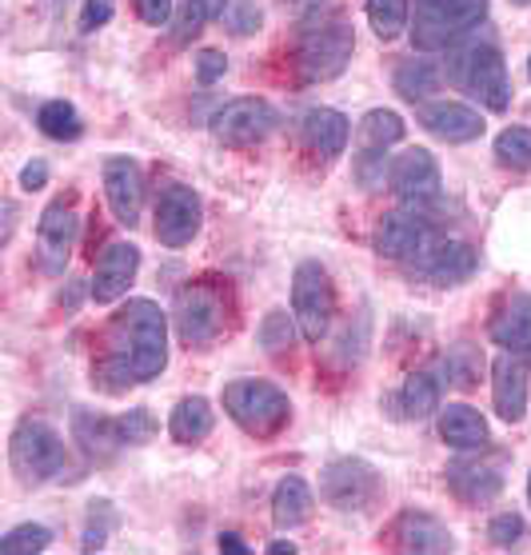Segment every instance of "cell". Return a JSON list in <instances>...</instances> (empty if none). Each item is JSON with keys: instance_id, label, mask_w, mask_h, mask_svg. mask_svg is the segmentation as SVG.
<instances>
[{"instance_id": "obj_24", "label": "cell", "mask_w": 531, "mask_h": 555, "mask_svg": "<svg viewBox=\"0 0 531 555\" xmlns=\"http://www.w3.org/2000/svg\"><path fill=\"white\" fill-rule=\"evenodd\" d=\"M73 436L92 460H96V455H101V460H113L120 448H128L125 431H120V416H101V412H85V408L73 416Z\"/></svg>"}, {"instance_id": "obj_40", "label": "cell", "mask_w": 531, "mask_h": 555, "mask_svg": "<svg viewBox=\"0 0 531 555\" xmlns=\"http://www.w3.org/2000/svg\"><path fill=\"white\" fill-rule=\"evenodd\" d=\"M384 172H388V156L384 149H367L360 160H355V180H360V189H379L384 184Z\"/></svg>"}, {"instance_id": "obj_22", "label": "cell", "mask_w": 531, "mask_h": 555, "mask_svg": "<svg viewBox=\"0 0 531 555\" xmlns=\"http://www.w3.org/2000/svg\"><path fill=\"white\" fill-rule=\"evenodd\" d=\"M488 336H492L500 348L507 352H531V296L528 292H511L500 312L492 315L488 324Z\"/></svg>"}, {"instance_id": "obj_25", "label": "cell", "mask_w": 531, "mask_h": 555, "mask_svg": "<svg viewBox=\"0 0 531 555\" xmlns=\"http://www.w3.org/2000/svg\"><path fill=\"white\" fill-rule=\"evenodd\" d=\"M448 488L464 504H488L504 492V467L500 464H452L448 467Z\"/></svg>"}, {"instance_id": "obj_35", "label": "cell", "mask_w": 531, "mask_h": 555, "mask_svg": "<svg viewBox=\"0 0 531 555\" xmlns=\"http://www.w3.org/2000/svg\"><path fill=\"white\" fill-rule=\"evenodd\" d=\"M120 524V516H116V507L108 504V500H92L89 507V524H85V552H101L104 543H108V535H113V528Z\"/></svg>"}, {"instance_id": "obj_45", "label": "cell", "mask_w": 531, "mask_h": 555, "mask_svg": "<svg viewBox=\"0 0 531 555\" xmlns=\"http://www.w3.org/2000/svg\"><path fill=\"white\" fill-rule=\"evenodd\" d=\"M44 184H49V165H44V160H33V165H25V172H21V189L40 192Z\"/></svg>"}, {"instance_id": "obj_10", "label": "cell", "mask_w": 531, "mask_h": 555, "mask_svg": "<svg viewBox=\"0 0 531 555\" xmlns=\"http://www.w3.org/2000/svg\"><path fill=\"white\" fill-rule=\"evenodd\" d=\"M204 224V204L200 196L189 189V184H168L156 201V241L165 248H184V244L196 241V232Z\"/></svg>"}, {"instance_id": "obj_41", "label": "cell", "mask_w": 531, "mask_h": 555, "mask_svg": "<svg viewBox=\"0 0 531 555\" xmlns=\"http://www.w3.org/2000/svg\"><path fill=\"white\" fill-rule=\"evenodd\" d=\"M523 516L519 512H500V516H492V524H488V540L495 543V547H511V543L523 535Z\"/></svg>"}, {"instance_id": "obj_3", "label": "cell", "mask_w": 531, "mask_h": 555, "mask_svg": "<svg viewBox=\"0 0 531 555\" xmlns=\"http://www.w3.org/2000/svg\"><path fill=\"white\" fill-rule=\"evenodd\" d=\"M355 52V28L344 21V16H312L300 33V44H296V68H300L303 80L312 85H324V80H336V76L348 68Z\"/></svg>"}, {"instance_id": "obj_16", "label": "cell", "mask_w": 531, "mask_h": 555, "mask_svg": "<svg viewBox=\"0 0 531 555\" xmlns=\"http://www.w3.org/2000/svg\"><path fill=\"white\" fill-rule=\"evenodd\" d=\"M492 404L504 424H519L528 416V360L523 352H500L492 364Z\"/></svg>"}, {"instance_id": "obj_33", "label": "cell", "mask_w": 531, "mask_h": 555, "mask_svg": "<svg viewBox=\"0 0 531 555\" xmlns=\"http://www.w3.org/2000/svg\"><path fill=\"white\" fill-rule=\"evenodd\" d=\"M296 315L288 312H268L264 315V324H260V332H256V344L264 348L268 356H280V352H288L292 340H296Z\"/></svg>"}, {"instance_id": "obj_43", "label": "cell", "mask_w": 531, "mask_h": 555, "mask_svg": "<svg viewBox=\"0 0 531 555\" xmlns=\"http://www.w3.org/2000/svg\"><path fill=\"white\" fill-rule=\"evenodd\" d=\"M113 0H85V13H80V33H96L113 21Z\"/></svg>"}, {"instance_id": "obj_28", "label": "cell", "mask_w": 531, "mask_h": 555, "mask_svg": "<svg viewBox=\"0 0 531 555\" xmlns=\"http://www.w3.org/2000/svg\"><path fill=\"white\" fill-rule=\"evenodd\" d=\"M216 416H212V404L204 400V396H184L177 408H172V416H168V431H172V440L177 443H200L208 431H212Z\"/></svg>"}, {"instance_id": "obj_30", "label": "cell", "mask_w": 531, "mask_h": 555, "mask_svg": "<svg viewBox=\"0 0 531 555\" xmlns=\"http://www.w3.org/2000/svg\"><path fill=\"white\" fill-rule=\"evenodd\" d=\"M37 128L49 140H80L85 120H80V113H76L68 101H49V104H40Z\"/></svg>"}, {"instance_id": "obj_8", "label": "cell", "mask_w": 531, "mask_h": 555, "mask_svg": "<svg viewBox=\"0 0 531 555\" xmlns=\"http://www.w3.org/2000/svg\"><path fill=\"white\" fill-rule=\"evenodd\" d=\"M292 315L308 344H320L328 336V324L336 315V288H332L328 268L316 260H303L292 272Z\"/></svg>"}, {"instance_id": "obj_38", "label": "cell", "mask_w": 531, "mask_h": 555, "mask_svg": "<svg viewBox=\"0 0 531 555\" xmlns=\"http://www.w3.org/2000/svg\"><path fill=\"white\" fill-rule=\"evenodd\" d=\"M448 388H476V367H471V352L468 348H455L448 352V360L440 364Z\"/></svg>"}, {"instance_id": "obj_51", "label": "cell", "mask_w": 531, "mask_h": 555, "mask_svg": "<svg viewBox=\"0 0 531 555\" xmlns=\"http://www.w3.org/2000/svg\"><path fill=\"white\" fill-rule=\"evenodd\" d=\"M528 500H531V476H528Z\"/></svg>"}, {"instance_id": "obj_19", "label": "cell", "mask_w": 531, "mask_h": 555, "mask_svg": "<svg viewBox=\"0 0 531 555\" xmlns=\"http://www.w3.org/2000/svg\"><path fill=\"white\" fill-rule=\"evenodd\" d=\"M419 125L428 128L431 137L448 140V144H464V140H480L483 137V116L476 108L459 101H436L419 108Z\"/></svg>"}, {"instance_id": "obj_34", "label": "cell", "mask_w": 531, "mask_h": 555, "mask_svg": "<svg viewBox=\"0 0 531 555\" xmlns=\"http://www.w3.org/2000/svg\"><path fill=\"white\" fill-rule=\"evenodd\" d=\"M49 543H52V531L44 528V524H21V528L0 535V552L4 555H33V552H44Z\"/></svg>"}, {"instance_id": "obj_46", "label": "cell", "mask_w": 531, "mask_h": 555, "mask_svg": "<svg viewBox=\"0 0 531 555\" xmlns=\"http://www.w3.org/2000/svg\"><path fill=\"white\" fill-rule=\"evenodd\" d=\"M284 9H288V13H296V16H308V21H312V16H316L320 9H324V0H284Z\"/></svg>"}, {"instance_id": "obj_49", "label": "cell", "mask_w": 531, "mask_h": 555, "mask_svg": "<svg viewBox=\"0 0 531 555\" xmlns=\"http://www.w3.org/2000/svg\"><path fill=\"white\" fill-rule=\"evenodd\" d=\"M204 4H208V9H212L216 16H224V9H228L224 0H204Z\"/></svg>"}, {"instance_id": "obj_47", "label": "cell", "mask_w": 531, "mask_h": 555, "mask_svg": "<svg viewBox=\"0 0 531 555\" xmlns=\"http://www.w3.org/2000/svg\"><path fill=\"white\" fill-rule=\"evenodd\" d=\"M216 543H220V552H228V555H248V543H244L236 531H224Z\"/></svg>"}, {"instance_id": "obj_39", "label": "cell", "mask_w": 531, "mask_h": 555, "mask_svg": "<svg viewBox=\"0 0 531 555\" xmlns=\"http://www.w3.org/2000/svg\"><path fill=\"white\" fill-rule=\"evenodd\" d=\"M120 431H125L128 448H132V443H148L152 436H156V416H152L148 408H132V412L120 416Z\"/></svg>"}, {"instance_id": "obj_31", "label": "cell", "mask_w": 531, "mask_h": 555, "mask_svg": "<svg viewBox=\"0 0 531 555\" xmlns=\"http://www.w3.org/2000/svg\"><path fill=\"white\" fill-rule=\"evenodd\" d=\"M360 137H364L367 149H392L404 140V116L392 113V108H372L360 120Z\"/></svg>"}, {"instance_id": "obj_20", "label": "cell", "mask_w": 531, "mask_h": 555, "mask_svg": "<svg viewBox=\"0 0 531 555\" xmlns=\"http://www.w3.org/2000/svg\"><path fill=\"white\" fill-rule=\"evenodd\" d=\"M396 543H400L404 552H416V555H448V552H455L452 531L443 528L436 516L419 512V507H407L404 516L396 519Z\"/></svg>"}, {"instance_id": "obj_50", "label": "cell", "mask_w": 531, "mask_h": 555, "mask_svg": "<svg viewBox=\"0 0 531 555\" xmlns=\"http://www.w3.org/2000/svg\"><path fill=\"white\" fill-rule=\"evenodd\" d=\"M511 4H531V0H511Z\"/></svg>"}, {"instance_id": "obj_32", "label": "cell", "mask_w": 531, "mask_h": 555, "mask_svg": "<svg viewBox=\"0 0 531 555\" xmlns=\"http://www.w3.org/2000/svg\"><path fill=\"white\" fill-rule=\"evenodd\" d=\"M367 25L379 40H396L407 28V0H364Z\"/></svg>"}, {"instance_id": "obj_48", "label": "cell", "mask_w": 531, "mask_h": 555, "mask_svg": "<svg viewBox=\"0 0 531 555\" xmlns=\"http://www.w3.org/2000/svg\"><path fill=\"white\" fill-rule=\"evenodd\" d=\"M268 552H272V555H284V552H296V543H288V540H276V543H268Z\"/></svg>"}, {"instance_id": "obj_36", "label": "cell", "mask_w": 531, "mask_h": 555, "mask_svg": "<svg viewBox=\"0 0 531 555\" xmlns=\"http://www.w3.org/2000/svg\"><path fill=\"white\" fill-rule=\"evenodd\" d=\"M495 156L507 168H531V128H504L495 137Z\"/></svg>"}, {"instance_id": "obj_17", "label": "cell", "mask_w": 531, "mask_h": 555, "mask_svg": "<svg viewBox=\"0 0 531 555\" xmlns=\"http://www.w3.org/2000/svg\"><path fill=\"white\" fill-rule=\"evenodd\" d=\"M137 268H140V248H137V244L113 241L101 256H96L89 296L96 304L120 300V296H125V292L132 288V280H137Z\"/></svg>"}, {"instance_id": "obj_23", "label": "cell", "mask_w": 531, "mask_h": 555, "mask_svg": "<svg viewBox=\"0 0 531 555\" xmlns=\"http://www.w3.org/2000/svg\"><path fill=\"white\" fill-rule=\"evenodd\" d=\"M440 436L448 448L455 452H483L492 431H488V420L476 412L471 404H448L440 412Z\"/></svg>"}, {"instance_id": "obj_18", "label": "cell", "mask_w": 531, "mask_h": 555, "mask_svg": "<svg viewBox=\"0 0 531 555\" xmlns=\"http://www.w3.org/2000/svg\"><path fill=\"white\" fill-rule=\"evenodd\" d=\"M104 192H108V208L125 228L140 220V204H144V172L132 156H108L104 160Z\"/></svg>"}, {"instance_id": "obj_26", "label": "cell", "mask_w": 531, "mask_h": 555, "mask_svg": "<svg viewBox=\"0 0 531 555\" xmlns=\"http://www.w3.org/2000/svg\"><path fill=\"white\" fill-rule=\"evenodd\" d=\"M388 408L396 412V420H424L440 408V379L431 372H416L400 384L396 396H388Z\"/></svg>"}, {"instance_id": "obj_11", "label": "cell", "mask_w": 531, "mask_h": 555, "mask_svg": "<svg viewBox=\"0 0 531 555\" xmlns=\"http://www.w3.org/2000/svg\"><path fill=\"white\" fill-rule=\"evenodd\" d=\"M476 248L464 241H452V236H436V241L424 248V253L407 264V272L424 284H436V288H452L459 280H468L476 272Z\"/></svg>"}, {"instance_id": "obj_27", "label": "cell", "mask_w": 531, "mask_h": 555, "mask_svg": "<svg viewBox=\"0 0 531 555\" xmlns=\"http://www.w3.org/2000/svg\"><path fill=\"white\" fill-rule=\"evenodd\" d=\"M308 516H312V488L300 476H284L272 492V524L280 531H292L308 524Z\"/></svg>"}, {"instance_id": "obj_52", "label": "cell", "mask_w": 531, "mask_h": 555, "mask_svg": "<svg viewBox=\"0 0 531 555\" xmlns=\"http://www.w3.org/2000/svg\"><path fill=\"white\" fill-rule=\"evenodd\" d=\"M528 76H531V56H528Z\"/></svg>"}, {"instance_id": "obj_13", "label": "cell", "mask_w": 531, "mask_h": 555, "mask_svg": "<svg viewBox=\"0 0 531 555\" xmlns=\"http://www.w3.org/2000/svg\"><path fill=\"white\" fill-rule=\"evenodd\" d=\"M440 232L431 228L428 216L419 212H388L376 224V253L396 260V264H412Z\"/></svg>"}, {"instance_id": "obj_9", "label": "cell", "mask_w": 531, "mask_h": 555, "mask_svg": "<svg viewBox=\"0 0 531 555\" xmlns=\"http://www.w3.org/2000/svg\"><path fill=\"white\" fill-rule=\"evenodd\" d=\"M320 495H324V504L340 507V512H367L384 495V480L367 460L344 455L320 472Z\"/></svg>"}, {"instance_id": "obj_1", "label": "cell", "mask_w": 531, "mask_h": 555, "mask_svg": "<svg viewBox=\"0 0 531 555\" xmlns=\"http://www.w3.org/2000/svg\"><path fill=\"white\" fill-rule=\"evenodd\" d=\"M168 364V315L160 304L128 300L108 324L104 356L96 364V384L104 391H125L137 384H148Z\"/></svg>"}, {"instance_id": "obj_2", "label": "cell", "mask_w": 531, "mask_h": 555, "mask_svg": "<svg viewBox=\"0 0 531 555\" xmlns=\"http://www.w3.org/2000/svg\"><path fill=\"white\" fill-rule=\"evenodd\" d=\"M448 80H452L459 92H468L488 108V113H507L511 104V80H507V64L504 52L495 49L492 40H476V44H464L448 56Z\"/></svg>"}, {"instance_id": "obj_37", "label": "cell", "mask_w": 531, "mask_h": 555, "mask_svg": "<svg viewBox=\"0 0 531 555\" xmlns=\"http://www.w3.org/2000/svg\"><path fill=\"white\" fill-rule=\"evenodd\" d=\"M224 25L232 37H252V33H260V25H264V13H260L256 0H228Z\"/></svg>"}, {"instance_id": "obj_44", "label": "cell", "mask_w": 531, "mask_h": 555, "mask_svg": "<svg viewBox=\"0 0 531 555\" xmlns=\"http://www.w3.org/2000/svg\"><path fill=\"white\" fill-rule=\"evenodd\" d=\"M137 13L144 25L160 28L172 21V0H137Z\"/></svg>"}, {"instance_id": "obj_6", "label": "cell", "mask_w": 531, "mask_h": 555, "mask_svg": "<svg viewBox=\"0 0 531 555\" xmlns=\"http://www.w3.org/2000/svg\"><path fill=\"white\" fill-rule=\"evenodd\" d=\"M9 460H13V472L25 483H44L64 472V464H68V448H64V440L56 436V428H52L49 420L25 416L13 428Z\"/></svg>"}, {"instance_id": "obj_14", "label": "cell", "mask_w": 531, "mask_h": 555, "mask_svg": "<svg viewBox=\"0 0 531 555\" xmlns=\"http://www.w3.org/2000/svg\"><path fill=\"white\" fill-rule=\"evenodd\" d=\"M280 125V113L260 96H241L212 116V132L224 144H256Z\"/></svg>"}, {"instance_id": "obj_21", "label": "cell", "mask_w": 531, "mask_h": 555, "mask_svg": "<svg viewBox=\"0 0 531 555\" xmlns=\"http://www.w3.org/2000/svg\"><path fill=\"white\" fill-rule=\"evenodd\" d=\"M348 116L336 113V108H308L300 120V137L303 144L316 152L320 160H336L344 149H348Z\"/></svg>"}, {"instance_id": "obj_15", "label": "cell", "mask_w": 531, "mask_h": 555, "mask_svg": "<svg viewBox=\"0 0 531 555\" xmlns=\"http://www.w3.org/2000/svg\"><path fill=\"white\" fill-rule=\"evenodd\" d=\"M388 180H392V192L404 204L424 208V204L440 201V165L428 149H407L392 165Z\"/></svg>"}, {"instance_id": "obj_5", "label": "cell", "mask_w": 531, "mask_h": 555, "mask_svg": "<svg viewBox=\"0 0 531 555\" xmlns=\"http://www.w3.org/2000/svg\"><path fill=\"white\" fill-rule=\"evenodd\" d=\"M172 324L189 348L216 344L228 328V292L220 284H208V280L184 284L177 292V304H172Z\"/></svg>"}, {"instance_id": "obj_12", "label": "cell", "mask_w": 531, "mask_h": 555, "mask_svg": "<svg viewBox=\"0 0 531 555\" xmlns=\"http://www.w3.org/2000/svg\"><path fill=\"white\" fill-rule=\"evenodd\" d=\"M76 232H80V216H76L73 196L68 201H52L44 212H40L37 224V248H40V268L49 276H61L68 256H73Z\"/></svg>"}, {"instance_id": "obj_29", "label": "cell", "mask_w": 531, "mask_h": 555, "mask_svg": "<svg viewBox=\"0 0 531 555\" xmlns=\"http://www.w3.org/2000/svg\"><path fill=\"white\" fill-rule=\"evenodd\" d=\"M440 76H443L440 64H431V61H404L400 68H396L392 85H396V92H400L404 101L419 104L424 96H431V92H436Z\"/></svg>"}, {"instance_id": "obj_4", "label": "cell", "mask_w": 531, "mask_h": 555, "mask_svg": "<svg viewBox=\"0 0 531 555\" xmlns=\"http://www.w3.org/2000/svg\"><path fill=\"white\" fill-rule=\"evenodd\" d=\"M224 412L256 440H272L292 416L288 396L268 379H232L224 388Z\"/></svg>"}, {"instance_id": "obj_42", "label": "cell", "mask_w": 531, "mask_h": 555, "mask_svg": "<svg viewBox=\"0 0 531 555\" xmlns=\"http://www.w3.org/2000/svg\"><path fill=\"white\" fill-rule=\"evenodd\" d=\"M224 73H228V56L220 49L196 52V80H200V85H216Z\"/></svg>"}, {"instance_id": "obj_7", "label": "cell", "mask_w": 531, "mask_h": 555, "mask_svg": "<svg viewBox=\"0 0 531 555\" xmlns=\"http://www.w3.org/2000/svg\"><path fill=\"white\" fill-rule=\"evenodd\" d=\"M488 0H416V21H412V44L419 52L448 49L452 40L483 25Z\"/></svg>"}]
</instances>
